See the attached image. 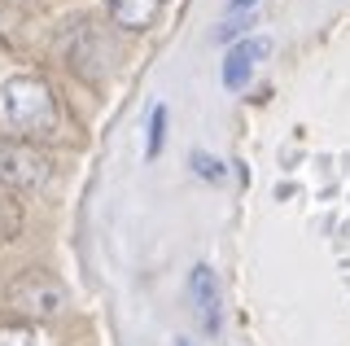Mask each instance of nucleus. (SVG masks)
Returning a JSON list of instances; mask_svg holds the SVG:
<instances>
[{
    "label": "nucleus",
    "instance_id": "f257e3e1",
    "mask_svg": "<svg viewBox=\"0 0 350 346\" xmlns=\"http://www.w3.org/2000/svg\"><path fill=\"white\" fill-rule=\"evenodd\" d=\"M0 105H5L9 127H18L22 136H36V140L53 136L62 123L57 96L40 75H9L5 88H0Z\"/></svg>",
    "mask_w": 350,
    "mask_h": 346
},
{
    "label": "nucleus",
    "instance_id": "f03ea898",
    "mask_svg": "<svg viewBox=\"0 0 350 346\" xmlns=\"http://www.w3.org/2000/svg\"><path fill=\"white\" fill-rule=\"evenodd\" d=\"M9 307H14L27 324L62 320L66 311H70V289H66L53 272H44V267H27V272L9 285Z\"/></svg>",
    "mask_w": 350,
    "mask_h": 346
},
{
    "label": "nucleus",
    "instance_id": "7ed1b4c3",
    "mask_svg": "<svg viewBox=\"0 0 350 346\" xmlns=\"http://www.w3.org/2000/svg\"><path fill=\"white\" fill-rule=\"evenodd\" d=\"M49 176H53V162H49L44 149L31 145V140H5V145H0V180H5L9 189H22V193L44 189Z\"/></svg>",
    "mask_w": 350,
    "mask_h": 346
},
{
    "label": "nucleus",
    "instance_id": "20e7f679",
    "mask_svg": "<svg viewBox=\"0 0 350 346\" xmlns=\"http://www.w3.org/2000/svg\"><path fill=\"white\" fill-rule=\"evenodd\" d=\"M189 302H193L197 329L206 338H219V329H224V294H219V276L211 272V263H197L189 272Z\"/></svg>",
    "mask_w": 350,
    "mask_h": 346
},
{
    "label": "nucleus",
    "instance_id": "39448f33",
    "mask_svg": "<svg viewBox=\"0 0 350 346\" xmlns=\"http://www.w3.org/2000/svg\"><path fill=\"white\" fill-rule=\"evenodd\" d=\"M66 66L75 75H83L88 83H96L109 70V44L96 27H79L70 40H66Z\"/></svg>",
    "mask_w": 350,
    "mask_h": 346
},
{
    "label": "nucleus",
    "instance_id": "423d86ee",
    "mask_svg": "<svg viewBox=\"0 0 350 346\" xmlns=\"http://www.w3.org/2000/svg\"><path fill=\"white\" fill-rule=\"evenodd\" d=\"M267 53H271V40H262V36H250V40H241V44H232L228 57H224V88L245 92V83L254 79V66Z\"/></svg>",
    "mask_w": 350,
    "mask_h": 346
},
{
    "label": "nucleus",
    "instance_id": "0eeeda50",
    "mask_svg": "<svg viewBox=\"0 0 350 346\" xmlns=\"http://www.w3.org/2000/svg\"><path fill=\"white\" fill-rule=\"evenodd\" d=\"M162 5L167 0H109V23L123 27V31H145L158 23Z\"/></svg>",
    "mask_w": 350,
    "mask_h": 346
},
{
    "label": "nucleus",
    "instance_id": "6e6552de",
    "mask_svg": "<svg viewBox=\"0 0 350 346\" xmlns=\"http://www.w3.org/2000/svg\"><path fill=\"white\" fill-rule=\"evenodd\" d=\"M0 346H44V338L36 333V324L9 320V324H0Z\"/></svg>",
    "mask_w": 350,
    "mask_h": 346
},
{
    "label": "nucleus",
    "instance_id": "1a4fd4ad",
    "mask_svg": "<svg viewBox=\"0 0 350 346\" xmlns=\"http://www.w3.org/2000/svg\"><path fill=\"white\" fill-rule=\"evenodd\" d=\"M162 140H167V105H153L149 110V140H145V158L149 162L162 154Z\"/></svg>",
    "mask_w": 350,
    "mask_h": 346
},
{
    "label": "nucleus",
    "instance_id": "9d476101",
    "mask_svg": "<svg viewBox=\"0 0 350 346\" xmlns=\"http://www.w3.org/2000/svg\"><path fill=\"white\" fill-rule=\"evenodd\" d=\"M189 162H193V171H197L202 180H224V162L211 158V154H202V149H193Z\"/></svg>",
    "mask_w": 350,
    "mask_h": 346
},
{
    "label": "nucleus",
    "instance_id": "9b49d317",
    "mask_svg": "<svg viewBox=\"0 0 350 346\" xmlns=\"http://www.w3.org/2000/svg\"><path fill=\"white\" fill-rule=\"evenodd\" d=\"M250 27H254V18H232V23H224V27H219L215 31V40H232V36H241V31H250Z\"/></svg>",
    "mask_w": 350,
    "mask_h": 346
},
{
    "label": "nucleus",
    "instance_id": "f8f14e48",
    "mask_svg": "<svg viewBox=\"0 0 350 346\" xmlns=\"http://www.w3.org/2000/svg\"><path fill=\"white\" fill-rule=\"evenodd\" d=\"M175 346H193V342H189V338H175Z\"/></svg>",
    "mask_w": 350,
    "mask_h": 346
}]
</instances>
